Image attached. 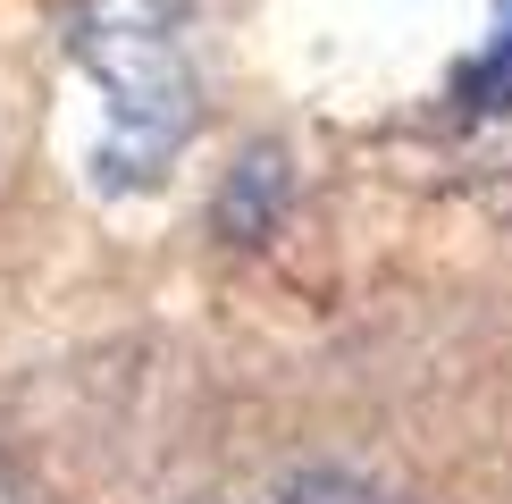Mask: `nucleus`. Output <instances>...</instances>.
Masks as SVG:
<instances>
[{"mask_svg": "<svg viewBox=\"0 0 512 504\" xmlns=\"http://www.w3.org/2000/svg\"><path fill=\"white\" fill-rule=\"evenodd\" d=\"M286 194H294L286 152H244L236 168H227V185H219V236H236V244L277 236V219H286Z\"/></svg>", "mask_w": 512, "mask_h": 504, "instance_id": "f03ea898", "label": "nucleus"}, {"mask_svg": "<svg viewBox=\"0 0 512 504\" xmlns=\"http://www.w3.org/2000/svg\"><path fill=\"white\" fill-rule=\"evenodd\" d=\"M68 59L110 101V135L93 152L101 194H152L202 126L194 0H68Z\"/></svg>", "mask_w": 512, "mask_h": 504, "instance_id": "f257e3e1", "label": "nucleus"}, {"mask_svg": "<svg viewBox=\"0 0 512 504\" xmlns=\"http://www.w3.org/2000/svg\"><path fill=\"white\" fill-rule=\"evenodd\" d=\"M454 101L471 118H496V110H512V9H504V26L487 34V51L471 59V68L454 76Z\"/></svg>", "mask_w": 512, "mask_h": 504, "instance_id": "7ed1b4c3", "label": "nucleus"}]
</instances>
